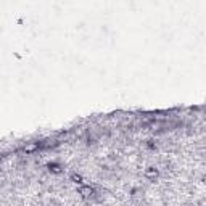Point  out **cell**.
Here are the masks:
<instances>
[{"label":"cell","instance_id":"6da1fadb","mask_svg":"<svg viewBox=\"0 0 206 206\" xmlns=\"http://www.w3.org/2000/svg\"><path fill=\"white\" fill-rule=\"evenodd\" d=\"M82 193V196H86V198H90V196L93 195V190L92 189H89V187H82L81 190H79Z\"/></svg>","mask_w":206,"mask_h":206}]
</instances>
